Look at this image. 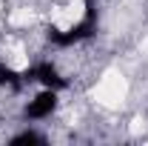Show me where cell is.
I'll return each instance as SVG.
<instances>
[{
    "mask_svg": "<svg viewBox=\"0 0 148 146\" xmlns=\"http://www.w3.org/2000/svg\"><path fill=\"white\" fill-rule=\"evenodd\" d=\"M23 80L26 83H37L40 89H54V92L69 89V77H63V72L51 60H34L32 66H26L23 69Z\"/></svg>",
    "mask_w": 148,
    "mask_h": 146,
    "instance_id": "6da1fadb",
    "label": "cell"
},
{
    "mask_svg": "<svg viewBox=\"0 0 148 146\" xmlns=\"http://www.w3.org/2000/svg\"><path fill=\"white\" fill-rule=\"evenodd\" d=\"M57 106H60V92H54V89H40L26 103V109H23V117L26 120H49L51 115L57 112Z\"/></svg>",
    "mask_w": 148,
    "mask_h": 146,
    "instance_id": "7a4b0ae2",
    "label": "cell"
},
{
    "mask_svg": "<svg viewBox=\"0 0 148 146\" xmlns=\"http://www.w3.org/2000/svg\"><path fill=\"white\" fill-rule=\"evenodd\" d=\"M20 86H26L23 72H17V69H14V66H9V63H0V89L17 92Z\"/></svg>",
    "mask_w": 148,
    "mask_h": 146,
    "instance_id": "3957f363",
    "label": "cell"
},
{
    "mask_svg": "<svg viewBox=\"0 0 148 146\" xmlns=\"http://www.w3.org/2000/svg\"><path fill=\"white\" fill-rule=\"evenodd\" d=\"M12 146H23V143H46V135H40V132H34V129H23L20 135H14L12 140H9Z\"/></svg>",
    "mask_w": 148,
    "mask_h": 146,
    "instance_id": "277c9868",
    "label": "cell"
},
{
    "mask_svg": "<svg viewBox=\"0 0 148 146\" xmlns=\"http://www.w3.org/2000/svg\"><path fill=\"white\" fill-rule=\"evenodd\" d=\"M83 6H94V0H83Z\"/></svg>",
    "mask_w": 148,
    "mask_h": 146,
    "instance_id": "5b68a950",
    "label": "cell"
},
{
    "mask_svg": "<svg viewBox=\"0 0 148 146\" xmlns=\"http://www.w3.org/2000/svg\"><path fill=\"white\" fill-rule=\"evenodd\" d=\"M145 120H148V109H145Z\"/></svg>",
    "mask_w": 148,
    "mask_h": 146,
    "instance_id": "8992f818",
    "label": "cell"
}]
</instances>
